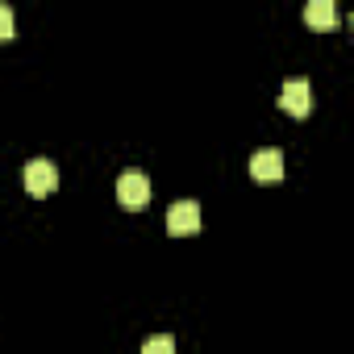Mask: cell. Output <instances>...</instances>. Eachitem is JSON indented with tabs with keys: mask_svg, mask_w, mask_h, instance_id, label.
Listing matches in <instances>:
<instances>
[{
	"mask_svg": "<svg viewBox=\"0 0 354 354\" xmlns=\"http://www.w3.org/2000/svg\"><path fill=\"white\" fill-rule=\"evenodd\" d=\"M304 21H308L313 30H329V26L337 21L333 0H308V5H304Z\"/></svg>",
	"mask_w": 354,
	"mask_h": 354,
	"instance_id": "obj_6",
	"label": "cell"
},
{
	"mask_svg": "<svg viewBox=\"0 0 354 354\" xmlns=\"http://www.w3.org/2000/svg\"><path fill=\"white\" fill-rule=\"evenodd\" d=\"M117 201H121V209H129V213L146 209V205H150V180H146L142 171H125L121 180H117Z\"/></svg>",
	"mask_w": 354,
	"mask_h": 354,
	"instance_id": "obj_1",
	"label": "cell"
},
{
	"mask_svg": "<svg viewBox=\"0 0 354 354\" xmlns=\"http://www.w3.org/2000/svg\"><path fill=\"white\" fill-rule=\"evenodd\" d=\"M9 38H13V9L0 5V42H9Z\"/></svg>",
	"mask_w": 354,
	"mask_h": 354,
	"instance_id": "obj_8",
	"label": "cell"
},
{
	"mask_svg": "<svg viewBox=\"0 0 354 354\" xmlns=\"http://www.w3.org/2000/svg\"><path fill=\"white\" fill-rule=\"evenodd\" d=\"M167 230L175 238H188V234H201V205L196 201H175L167 209Z\"/></svg>",
	"mask_w": 354,
	"mask_h": 354,
	"instance_id": "obj_3",
	"label": "cell"
},
{
	"mask_svg": "<svg viewBox=\"0 0 354 354\" xmlns=\"http://www.w3.org/2000/svg\"><path fill=\"white\" fill-rule=\"evenodd\" d=\"M250 175L259 184H275V180H283V150L279 146H263V150H254L250 154Z\"/></svg>",
	"mask_w": 354,
	"mask_h": 354,
	"instance_id": "obj_4",
	"label": "cell"
},
{
	"mask_svg": "<svg viewBox=\"0 0 354 354\" xmlns=\"http://www.w3.org/2000/svg\"><path fill=\"white\" fill-rule=\"evenodd\" d=\"M142 354H175V342H171L167 333H158V337H150V342L142 346Z\"/></svg>",
	"mask_w": 354,
	"mask_h": 354,
	"instance_id": "obj_7",
	"label": "cell"
},
{
	"mask_svg": "<svg viewBox=\"0 0 354 354\" xmlns=\"http://www.w3.org/2000/svg\"><path fill=\"white\" fill-rule=\"evenodd\" d=\"M59 188V167L50 158H30L26 162V192L30 196H50Z\"/></svg>",
	"mask_w": 354,
	"mask_h": 354,
	"instance_id": "obj_2",
	"label": "cell"
},
{
	"mask_svg": "<svg viewBox=\"0 0 354 354\" xmlns=\"http://www.w3.org/2000/svg\"><path fill=\"white\" fill-rule=\"evenodd\" d=\"M279 109L283 113H292V117H308V109H313V88H308V80H288L283 84V92H279Z\"/></svg>",
	"mask_w": 354,
	"mask_h": 354,
	"instance_id": "obj_5",
	"label": "cell"
}]
</instances>
